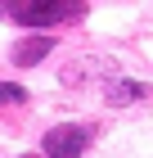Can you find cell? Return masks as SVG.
I'll return each instance as SVG.
<instances>
[{
  "label": "cell",
  "mask_w": 153,
  "mask_h": 158,
  "mask_svg": "<svg viewBox=\"0 0 153 158\" xmlns=\"http://www.w3.org/2000/svg\"><path fill=\"white\" fill-rule=\"evenodd\" d=\"M9 14L23 27H50V23H63L72 14H81V5H72V0H27V5H14Z\"/></svg>",
  "instance_id": "cell-1"
},
{
  "label": "cell",
  "mask_w": 153,
  "mask_h": 158,
  "mask_svg": "<svg viewBox=\"0 0 153 158\" xmlns=\"http://www.w3.org/2000/svg\"><path fill=\"white\" fill-rule=\"evenodd\" d=\"M86 140H90L86 127H50L45 140H41V149H45L50 158H77L86 149Z\"/></svg>",
  "instance_id": "cell-2"
},
{
  "label": "cell",
  "mask_w": 153,
  "mask_h": 158,
  "mask_svg": "<svg viewBox=\"0 0 153 158\" xmlns=\"http://www.w3.org/2000/svg\"><path fill=\"white\" fill-rule=\"evenodd\" d=\"M45 50H50V36H27L23 45L14 50V59H18V63H23V68H27V63H36V59H41V54H45Z\"/></svg>",
  "instance_id": "cell-3"
},
{
  "label": "cell",
  "mask_w": 153,
  "mask_h": 158,
  "mask_svg": "<svg viewBox=\"0 0 153 158\" xmlns=\"http://www.w3.org/2000/svg\"><path fill=\"white\" fill-rule=\"evenodd\" d=\"M27 90L23 86H14V81H0V104H23Z\"/></svg>",
  "instance_id": "cell-4"
}]
</instances>
